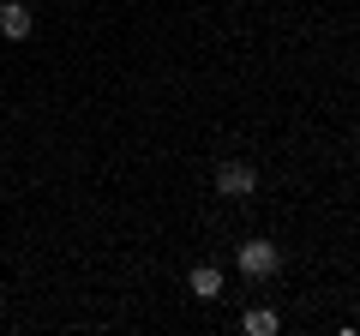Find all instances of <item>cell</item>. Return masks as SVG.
Masks as SVG:
<instances>
[{"mask_svg":"<svg viewBox=\"0 0 360 336\" xmlns=\"http://www.w3.org/2000/svg\"><path fill=\"white\" fill-rule=\"evenodd\" d=\"M234 264H240L246 276H276V271H283V252H276L270 240H246L240 252H234Z\"/></svg>","mask_w":360,"mask_h":336,"instance_id":"1","label":"cell"},{"mask_svg":"<svg viewBox=\"0 0 360 336\" xmlns=\"http://www.w3.org/2000/svg\"><path fill=\"white\" fill-rule=\"evenodd\" d=\"M252 186H258V168H252V162H222V168H217V193H222V198H246Z\"/></svg>","mask_w":360,"mask_h":336,"instance_id":"2","label":"cell"},{"mask_svg":"<svg viewBox=\"0 0 360 336\" xmlns=\"http://www.w3.org/2000/svg\"><path fill=\"white\" fill-rule=\"evenodd\" d=\"M0 37H6V42H25L30 37V6H25V0H0Z\"/></svg>","mask_w":360,"mask_h":336,"instance_id":"3","label":"cell"},{"mask_svg":"<svg viewBox=\"0 0 360 336\" xmlns=\"http://www.w3.org/2000/svg\"><path fill=\"white\" fill-rule=\"evenodd\" d=\"M186 288H193L198 300H217L222 295V271H217V264H198V271L186 276Z\"/></svg>","mask_w":360,"mask_h":336,"instance_id":"4","label":"cell"},{"mask_svg":"<svg viewBox=\"0 0 360 336\" xmlns=\"http://www.w3.org/2000/svg\"><path fill=\"white\" fill-rule=\"evenodd\" d=\"M246 336H276V312H264V306H258V312H246Z\"/></svg>","mask_w":360,"mask_h":336,"instance_id":"5","label":"cell"}]
</instances>
